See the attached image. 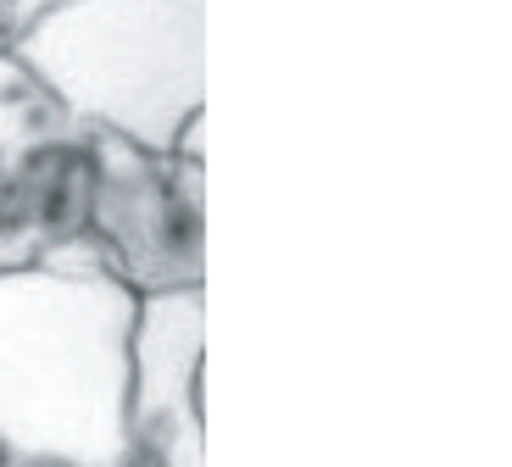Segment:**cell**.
<instances>
[{
  "label": "cell",
  "mask_w": 512,
  "mask_h": 467,
  "mask_svg": "<svg viewBox=\"0 0 512 467\" xmlns=\"http://www.w3.org/2000/svg\"><path fill=\"white\" fill-rule=\"evenodd\" d=\"M134 301L101 273H0V467H151L128 434Z\"/></svg>",
  "instance_id": "obj_1"
},
{
  "label": "cell",
  "mask_w": 512,
  "mask_h": 467,
  "mask_svg": "<svg viewBox=\"0 0 512 467\" xmlns=\"http://www.w3.org/2000/svg\"><path fill=\"white\" fill-rule=\"evenodd\" d=\"M0 51L73 117L151 151L206 112V0H12Z\"/></svg>",
  "instance_id": "obj_2"
},
{
  "label": "cell",
  "mask_w": 512,
  "mask_h": 467,
  "mask_svg": "<svg viewBox=\"0 0 512 467\" xmlns=\"http://www.w3.org/2000/svg\"><path fill=\"white\" fill-rule=\"evenodd\" d=\"M56 273H101L128 295L206 290V162L95 128L84 234Z\"/></svg>",
  "instance_id": "obj_3"
},
{
  "label": "cell",
  "mask_w": 512,
  "mask_h": 467,
  "mask_svg": "<svg viewBox=\"0 0 512 467\" xmlns=\"http://www.w3.org/2000/svg\"><path fill=\"white\" fill-rule=\"evenodd\" d=\"M90 139L84 117L0 51V273L51 267L84 234Z\"/></svg>",
  "instance_id": "obj_4"
},
{
  "label": "cell",
  "mask_w": 512,
  "mask_h": 467,
  "mask_svg": "<svg viewBox=\"0 0 512 467\" xmlns=\"http://www.w3.org/2000/svg\"><path fill=\"white\" fill-rule=\"evenodd\" d=\"M206 290L134 301L128 329V434L151 467H206Z\"/></svg>",
  "instance_id": "obj_5"
},
{
  "label": "cell",
  "mask_w": 512,
  "mask_h": 467,
  "mask_svg": "<svg viewBox=\"0 0 512 467\" xmlns=\"http://www.w3.org/2000/svg\"><path fill=\"white\" fill-rule=\"evenodd\" d=\"M6 6H12V0H0V39H6Z\"/></svg>",
  "instance_id": "obj_6"
}]
</instances>
